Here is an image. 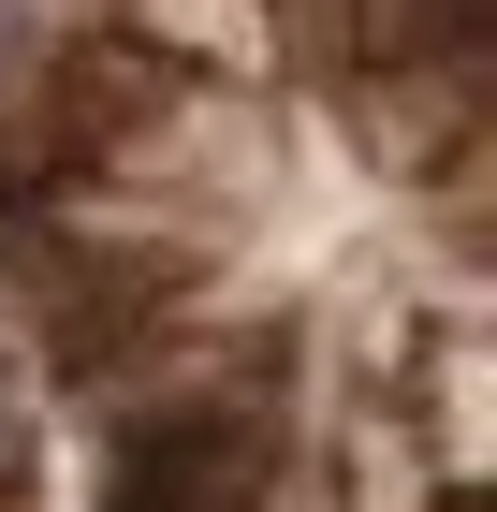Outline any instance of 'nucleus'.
<instances>
[{
	"mask_svg": "<svg viewBox=\"0 0 497 512\" xmlns=\"http://www.w3.org/2000/svg\"><path fill=\"white\" fill-rule=\"evenodd\" d=\"M59 44H74V0H0V88H30Z\"/></svg>",
	"mask_w": 497,
	"mask_h": 512,
	"instance_id": "nucleus-2",
	"label": "nucleus"
},
{
	"mask_svg": "<svg viewBox=\"0 0 497 512\" xmlns=\"http://www.w3.org/2000/svg\"><path fill=\"white\" fill-rule=\"evenodd\" d=\"M117 30L147 44V59H176V74H220V59L264 74V30H278V15H264V0H132Z\"/></svg>",
	"mask_w": 497,
	"mask_h": 512,
	"instance_id": "nucleus-1",
	"label": "nucleus"
}]
</instances>
